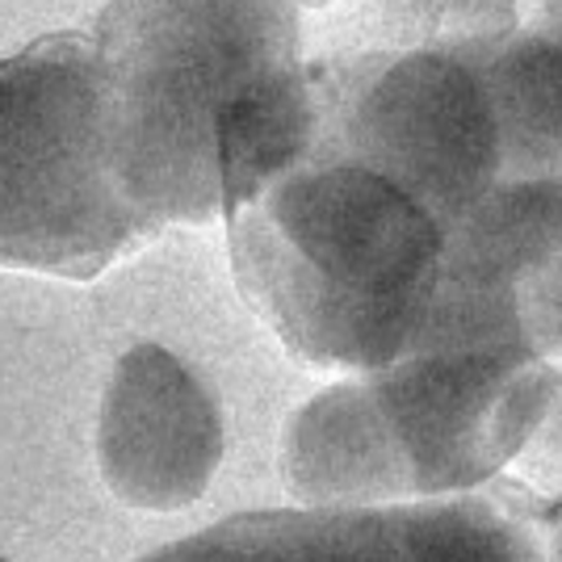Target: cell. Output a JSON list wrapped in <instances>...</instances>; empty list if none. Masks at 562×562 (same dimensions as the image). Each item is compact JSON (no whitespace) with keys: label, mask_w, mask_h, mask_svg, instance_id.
Here are the masks:
<instances>
[{"label":"cell","mask_w":562,"mask_h":562,"mask_svg":"<svg viewBox=\"0 0 562 562\" xmlns=\"http://www.w3.org/2000/svg\"><path fill=\"white\" fill-rule=\"evenodd\" d=\"M0 562H9V559H0Z\"/></svg>","instance_id":"obj_12"},{"label":"cell","mask_w":562,"mask_h":562,"mask_svg":"<svg viewBox=\"0 0 562 562\" xmlns=\"http://www.w3.org/2000/svg\"><path fill=\"white\" fill-rule=\"evenodd\" d=\"M428 352L562 361V172L499 181L449 227L432 306L407 357Z\"/></svg>","instance_id":"obj_6"},{"label":"cell","mask_w":562,"mask_h":562,"mask_svg":"<svg viewBox=\"0 0 562 562\" xmlns=\"http://www.w3.org/2000/svg\"><path fill=\"white\" fill-rule=\"evenodd\" d=\"M147 239L89 30L0 59V269L89 281Z\"/></svg>","instance_id":"obj_4"},{"label":"cell","mask_w":562,"mask_h":562,"mask_svg":"<svg viewBox=\"0 0 562 562\" xmlns=\"http://www.w3.org/2000/svg\"><path fill=\"white\" fill-rule=\"evenodd\" d=\"M223 218L244 299L299 361L361 378L416 349L449 232L403 189L303 147Z\"/></svg>","instance_id":"obj_1"},{"label":"cell","mask_w":562,"mask_h":562,"mask_svg":"<svg viewBox=\"0 0 562 562\" xmlns=\"http://www.w3.org/2000/svg\"><path fill=\"white\" fill-rule=\"evenodd\" d=\"M101 470L117 499L181 508L198 499L223 453V428L206 386L172 352H126L101 407Z\"/></svg>","instance_id":"obj_8"},{"label":"cell","mask_w":562,"mask_h":562,"mask_svg":"<svg viewBox=\"0 0 562 562\" xmlns=\"http://www.w3.org/2000/svg\"><path fill=\"white\" fill-rule=\"evenodd\" d=\"M492 105L504 147V181L562 172V0L516 25L492 55Z\"/></svg>","instance_id":"obj_9"},{"label":"cell","mask_w":562,"mask_h":562,"mask_svg":"<svg viewBox=\"0 0 562 562\" xmlns=\"http://www.w3.org/2000/svg\"><path fill=\"white\" fill-rule=\"evenodd\" d=\"M504 38L345 43L306 59V151L336 156L403 189L441 227L504 181L492 55Z\"/></svg>","instance_id":"obj_5"},{"label":"cell","mask_w":562,"mask_h":562,"mask_svg":"<svg viewBox=\"0 0 562 562\" xmlns=\"http://www.w3.org/2000/svg\"><path fill=\"white\" fill-rule=\"evenodd\" d=\"M147 235L223 214V156L303 71L290 0H110L89 30Z\"/></svg>","instance_id":"obj_2"},{"label":"cell","mask_w":562,"mask_h":562,"mask_svg":"<svg viewBox=\"0 0 562 562\" xmlns=\"http://www.w3.org/2000/svg\"><path fill=\"white\" fill-rule=\"evenodd\" d=\"M299 13H311V9H331V4H340V0H290Z\"/></svg>","instance_id":"obj_11"},{"label":"cell","mask_w":562,"mask_h":562,"mask_svg":"<svg viewBox=\"0 0 562 562\" xmlns=\"http://www.w3.org/2000/svg\"><path fill=\"white\" fill-rule=\"evenodd\" d=\"M143 562H546L538 529L495 487L403 504L232 516Z\"/></svg>","instance_id":"obj_7"},{"label":"cell","mask_w":562,"mask_h":562,"mask_svg":"<svg viewBox=\"0 0 562 562\" xmlns=\"http://www.w3.org/2000/svg\"><path fill=\"white\" fill-rule=\"evenodd\" d=\"M559 366L529 352H428L315 395L285 432L290 487L328 504L483 492L541 428Z\"/></svg>","instance_id":"obj_3"},{"label":"cell","mask_w":562,"mask_h":562,"mask_svg":"<svg viewBox=\"0 0 562 562\" xmlns=\"http://www.w3.org/2000/svg\"><path fill=\"white\" fill-rule=\"evenodd\" d=\"M516 462H520L516 474H499L487 487L508 495L525 513V520L538 529L541 559L562 562V361L554 403H550L541 428L533 432V441L525 446V453Z\"/></svg>","instance_id":"obj_10"}]
</instances>
